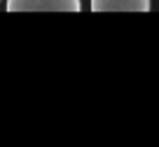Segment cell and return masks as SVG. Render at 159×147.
<instances>
[{
	"mask_svg": "<svg viewBox=\"0 0 159 147\" xmlns=\"http://www.w3.org/2000/svg\"><path fill=\"white\" fill-rule=\"evenodd\" d=\"M80 0H7V12H80Z\"/></svg>",
	"mask_w": 159,
	"mask_h": 147,
	"instance_id": "6da1fadb",
	"label": "cell"
},
{
	"mask_svg": "<svg viewBox=\"0 0 159 147\" xmlns=\"http://www.w3.org/2000/svg\"><path fill=\"white\" fill-rule=\"evenodd\" d=\"M150 0H91V12H148Z\"/></svg>",
	"mask_w": 159,
	"mask_h": 147,
	"instance_id": "7a4b0ae2",
	"label": "cell"
}]
</instances>
